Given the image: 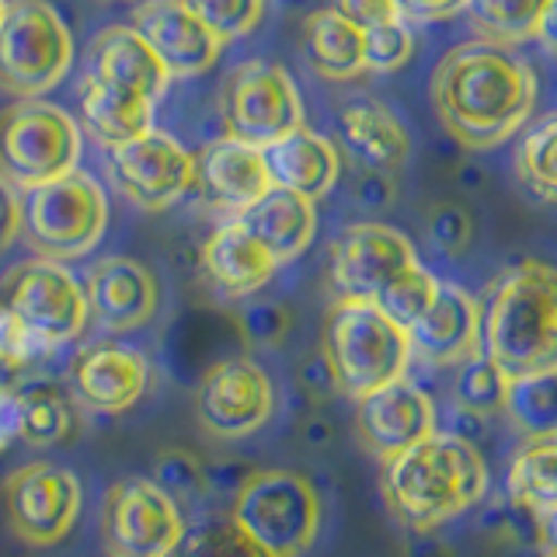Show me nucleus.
Masks as SVG:
<instances>
[{"label":"nucleus","instance_id":"nucleus-1","mask_svg":"<svg viewBox=\"0 0 557 557\" xmlns=\"http://www.w3.org/2000/svg\"><path fill=\"white\" fill-rule=\"evenodd\" d=\"M432 109L463 150H495L516 139L536 112L540 77L512 46L470 39L435 63Z\"/></svg>","mask_w":557,"mask_h":557},{"label":"nucleus","instance_id":"nucleus-2","mask_svg":"<svg viewBox=\"0 0 557 557\" xmlns=\"http://www.w3.org/2000/svg\"><path fill=\"white\" fill-rule=\"evenodd\" d=\"M380 492L391 516L414 533L446 527L487 495V463L481 449L440 432L383 460Z\"/></svg>","mask_w":557,"mask_h":557},{"label":"nucleus","instance_id":"nucleus-3","mask_svg":"<svg viewBox=\"0 0 557 557\" xmlns=\"http://www.w3.org/2000/svg\"><path fill=\"white\" fill-rule=\"evenodd\" d=\"M481 352L512 380L557 370V265L527 258L487 283Z\"/></svg>","mask_w":557,"mask_h":557},{"label":"nucleus","instance_id":"nucleus-4","mask_svg":"<svg viewBox=\"0 0 557 557\" xmlns=\"http://www.w3.org/2000/svg\"><path fill=\"white\" fill-rule=\"evenodd\" d=\"M321 352L352 400L408 376L414 362L411 335L370 300H335L324 318Z\"/></svg>","mask_w":557,"mask_h":557},{"label":"nucleus","instance_id":"nucleus-5","mask_svg":"<svg viewBox=\"0 0 557 557\" xmlns=\"http://www.w3.org/2000/svg\"><path fill=\"white\" fill-rule=\"evenodd\" d=\"M231 522L269 557H300L321 533V495L296 470H255L234 492Z\"/></svg>","mask_w":557,"mask_h":557},{"label":"nucleus","instance_id":"nucleus-6","mask_svg":"<svg viewBox=\"0 0 557 557\" xmlns=\"http://www.w3.org/2000/svg\"><path fill=\"white\" fill-rule=\"evenodd\" d=\"M109 231V196L87 171L39 185L22 196V234L39 258L77 261L91 255Z\"/></svg>","mask_w":557,"mask_h":557},{"label":"nucleus","instance_id":"nucleus-7","mask_svg":"<svg viewBox=\"0 0 557 557\" xmlns=\"http://www.w3.org/2000/svg\"><path fill=\"white\" fill-rule=\"evenodd\" d=\"M84 150L81 122L46 98H17L0 112V174L22 191L77 171Z\"/></svg>","mask_w":557,"mask_h":557},{"label":"nucleus","instance_id":"nucleus-8","mask_svg":"<svg viewBox=\"0 0 557 557\" xmlns=\"http://www.w3.org/2000/svg\"><path fill=\"white\" fill-rule=\"evenodd\" d=\"M74 66V32L49 0H8L0 25V91L42 98Z\"/></svg>","mask_w":557,"mask_h":557},{"label":"nucleus","instance_id":"nucleus-9","mask_svg":"<svg viewBox=\"0 0 557 557\" xmlns=\"http://www.w3.org/2000/svg\"><path fill=\"white\" fill-rule=\"evenodd\" d=\"M220 112L226 136L269 147L304 126V95L293 74L275 60H244L223 81Z\"/></svg>","mask_w":557,"mask_h":557},{"label":"nucleus","instance_id":"nucleus-10","mask_svg":"<svg viewBox=\"0 0 557 557\" xmlns=\"http://www.w3.org/2000/svg\"><path fill=\"white\" fill-rule=\"evenodd\" d=\"M101 530L112 557H171L188 522L182 505L153 478H126L104 495Z\"/></svg>","mask_w":557,"mask_h":557},{"label":"nucleus","instance_id":"nucleus-11","mask_svg":"<svg viewBox=\"0 0 557 557\" xmlns=\"http://www.w3.org/2000/svg\"><path fill=\"white\" fill-rule=\"evenodd\" d=\"M104 168L119 196L147 213L171 209L196 188V153H188L185 144L161 129L104 147Z\"/></svg>","mask_w":557,"mask_h":557},{"label":"nucleus","instance_id":"nucleus-12","mask_svg":"<svg viewBox=\"0 0 557 557\" xmlns=\"http://www.w3.org/2000/svg\"><path fill=\"white\" fill-rule=\"evenodd\" d=\"M4 307H11L32 331H39L52 348L77 342L91 321L84 283L52 258L22 261L8 275Z\"/></svg>","mask_w":557,"mask_h":557},{"label":"nucleus","instance_id":"nucleus-13","mask_svg":"<svg viewBox=\"0 0 557 557\" xmlns=\"http://www.w3.org/2000/svg\"><path fill=\"white\" fill-rule=\"evenodd\" d=\"M418 265V251L391 223L362 220L345 226L331 240L327 278L335 300H370L376 304L400 272Z\"/></svg>","mask_w":557,"mask_h":557},{"label":"nucleus","instance_id":"nucleus-14","mask_svg":"<svg viewBox=\"0 0 557 557\" xmlns=\"http://www.w3.org/2000/svg\"><path fill=\"white\" fill-rule=\"evenodd\" d=\"M196 411L206 432L220 440H248L272 422L275 383L255 359H220L202 373Z\"/></svg>","mask_w":557,"mask_h":557},{"label":"nucleus","instance_id":"nucleus-15","mask_svg":"<svg viewBox=\"0 0 557 557\" xmlns=\"http://www.w3.org/2000/svg\"><path fill=\"white\" fill-rule=\"evenodd\" d=\"M11 530L32 547H52L74 530L84 492L74 470L57 463H28L8 478Z\"/></svg>","mask_w":557,"mask_h":557},{"label":"nucleus","instance_id":"nucleus-16","mask_svg":"<svg viewBox=\"0 0 557 557\" xmlns=\"http://www.w3.org/2000/svg\"><path fill=\"white\" fill-rule=\"evenodd\" d=\"M440 429V408L429 391L400 376L356 400V432L376 460H391Z\"/></svg>","mask_w":557,"mask_h":557},{"label":"nucleus","instance_id":"nucleus-17","mask_svg":"<svg viewBox=\"0 0 557 557\" xmlns=\"http://www.w3.org/2000/svg\"><path fill=\"white\" fill-rule=\"evenodd\" d=\"M70 387L95 414H122L136 408L150 391V362L126 342H95L70 366Z\"/></svg>","mask_w":557,"mask_h":557},{"label":"nucleus","instance_id":"nucleus-18","mask_svg":"<svg viewBox=\"0 0 557 557\" xmlns=\"http://www.w3.org/2000/svg\"><path fill=\"white\" fill-rule=\"evenodd\" d=\"M129 25L161 57L171 77L206 74L223 52V42L185 0H139L129 14Z\"/></svg>","mask_w":557,"mask_h":557},{"label":"nucleus","instance_id":"nucleus-19","mask_svg":"<svg viewBox=\"0 0 557 557\" xmlns=\"http://www.w3.org/2000/svg\"><path fill=\"white\" fill-rule=\"evenodd\" d=\"M196 188L216 213L237 220L265 199L275 185L265 164V150L244 144L237 136H223L196 157Z\"/></svg>","mask_w":557,"mask_h":557},{"label":"nucleus","instance_id":"nucleus-20","mask_svg":"<svg viewBox=\"0 0 557 557\" xmlns=\"http://www.w3.org/2000/svg\"><path fill=\"white\" fill-rule=\"evenodd\" d=\"M84 293H87V307H91V318L104 331H112V335L150 324L157 307H161L157 275L144 261L126 255L98 258L84 275Z\"/></svg>","mask_w":557,"mask_h":557},{"label":"nucleus","instance_id":"nucleus-21","mask_svg":"<svg viewBox=\"0 0 557 557\" xmlns=\"http://www.w3.org/2000/svg\"><path fill=\"white\" fill-rule=\"evenodd\" d=\"M414 359L429 366H460L481 352V304L457 283H443L435 304L411 331Z\"/></svg>","mask_w":557,"mask_h":557},{"label":"nucleus","instance_id":"nucleus-22","mask_svg":"<svg viewBox=\"0 0 557 557\" xmlns=\"http://www.w3.org/2000/svg\"><path fill=\"white\" fill-rule=\"evenodd\" d=\"M283 269L244 220H223L202 244V272L223 296L240 300L265 289Z\"/></svg>","mask_w":557,"mask_h":557},{"label":"nucleus","instance_id":"nucleus-23","mask_svg":"<svg viewBox=\"0 0 557 557\" xmlns=\"http://www.w3.org/2000/svg\"><path fill=\"white\" fill-rule=\"evenodd\" d=\"M84 74L119 84V87H126V91H136L150 101L161 98L168 91V84L174 81L168 74V66L161 63V57L147 46V39L133 25L101 28L95 35L91 49H87Z\"/></svg>","mask_w":557,"mask_h":557},{"label":"nucleus","instance_id":"nucleus-24","mask_svg":"<svg viewBox=\"0 0 557 557\" xmlns=\"http://www.w3.org/2000/svg\"><path fill=\"white\" fill-rule=\"evenodd\" d=\"M265 150V164L275 188L296 191L307 199H324L342 178V153L327 136L313 133L307 126L278 136Z\"/></svg>","mask_w":557,"mask_h":557},{"label":"nucleus","instance_id":"nucleus-25","mask_svg":"<svg viewBox=\"0 0 557 557\" xmlns=\"http://www.w3.org/2000/svg\"><path fill=\"white\" fill-rule=\"evenodd\" d=\"M342 144L352 150L356 161L373 174H394L411 157V133L405 122L376 98L348 101L338 115Z\"/></svg>","mask_w":557,"mask_h":557},{"label":"nucleus","instance_id":"nucleus-26","mask_svg":"<svg viewBox=\"0 0 557 557\" xmlns=\"http://www.w3.org/2000/svg\"><path fill=\"white\" fill-rule=\"evenodd\" d=\"M240 220L265 244L278 265L296 261L313 244V237H318V202L286 188H272Z\"/></svg>","mask_w":557,"mask_h":557},{"label":"nucleus","instance_id":"nucleus-27","mask_svg":"<svg viewBox=\"0 0 557 557\" xmlns=\"http://www.w3.org/2000/svg\"><path fill=\"white\" fill-rule=\"evenodd\" d=\"M77 109H81L84 129L91 133V139H98L101 147L126 144V139L153 129V101L150 98L126 91V87H119V84L98 81L91 74L81 77Z\"/></svg>","mask_w":557,"mask_h":557},{"label":"nucleus","instance_id":"nucleus-28","mask_svg":"<svg viewBox=\"0 0 557 557\" xmlns=\"http://www.w3.org/2000/svg\"><path fill=\"white\" fill-rule=\"evenodd\" d=\"M304 57L324 81H356L366 74V32L335 8H318L304 17Z\"/></svg>","mask_w":557,"mask_h":557},{"label":"nucleus","instance_id":"nucleus-29","mask_svg":"<svg viewBox=\"0 0 557 557\" xmlns=\"http://www.w3.org/2000/svg\"><path fill=\"white\" fill-rule=\"evenodd\" d=\"M505 498L540 519L557 512V432L522 440L505 474Z\"/></svg>","mask_w":557,"mask_h":557},{"label":"nucleus","instance_id":"nucleus-30","mask_svg":"<svg viewBox=\"0 0 557 557\" xmlns=\"http://www.w3.org/2000/svg\"><path fill=\"white\" fill-rule=\"evenodd\" d=\"M22 400V440L28 446H60L74 429V400L52 380H28L17 387Z\"/></svg>","mask_w":557,"mask_h":557},{"label":"nucleus","instance_id":"nucleus-31","mask_svg":"<svg viewBox=\"0 0 557 557\" xmlns=\"http://www.w3.org/2000/svg\"><path fill=\"white\" fill-rule=\"evenodd\" d=\"M516 178L533 199L557 206V112L536 119L519 136L516 147Z\"/></svg>","mask_w":557,"mask_h":557},{"label":"nucleus","instance_id":"nucleus-32","mask_svg":"<svg viewBox=\"0 0 557 557\" xmlns=\"http://www.w3.org/2000/svg\"><path fill=\"white\" fill-rule=\"evenodd\" d=\"M550 0H470V25L487 42L522 46L536 39Z\"/></svg>","mask_w":557,"mask_h":557},{"label":"nucleus","instance_id":"nucleus-33","mask_svg":"<svg viewBox=\"0 0 557 557\" xmlns=\"http://www.w3.org/2000/svg\"><path fill=\"white\" fill-rule=\"evenodd\" d=\"M505 414L519 435H554L557 432V370L512 380L505 397Z\"/></svg>","mask_w":557,"mask_h":557},{"label":"nucleus","instance_id":"nucleus-34","mask_svg":"<svg viewBox=\"0 0 557 557\" xmlns=\"http://www.w3.org/2000/svg\"><path fill=\"white\" fill-rule=\"evenodd\" d=\"M509 387H512V376L505 373L495 359H487L484 352H478V356H470L467 362H460L457 383H453V400H460L463 408L492 418V414L505 411Z\"/></svg>","mask_w":557,"mask_h":557},{"label":"nucleus","instance_id":"nucleus-35","mask_svg":"<svg viewBox=\"0 0 557 557\" xmlns=\"http://www.w3.org/2000/svg\"><path fill=\"white\" fill-rule=\"evenodd\" d=\"M440 289H443V278L435 275L432 269H425L422 261H418V265H411L408 272H400L394 283L383 289L376 307L387 313L394 324L411 331L429 313V307L435 304Z\"/></svg>","mask_w":557,"mask_h":557},{"label":"nucleus","instance_id":"nucleus-36","mask_svg":"<svg viewBox=\"0 0 557 557\" xmlns=\"http://www.w3.org/2000/svg\"><path fill=\"white\" fill-rule=\"evenodd\" d=\"M185 4L202 17V25L223 46L251 35L265 17V0H185Z\"/></svg>","mask_w":557,"mask_h":557},{"label":"nucleus","instance_id":"nucleus-37","mask_svg":"<svg viewBox=\"0 0 557 557\" xmlns=\"http://www.w3.org/2000/svg\"><path fill=\"white\" fill-rule=\"evenodd\" d=\"M171 557H269L261 547H255L248 536H244L231 516L226 519H209L202 527L188 530L182 547Z\"/></svg>","mask_w":557,"mask_h":557},{"label":"nucleus","instance_id":"nucleus-38","mask_svg":"<svg viewBox=\"0 0 557 557\" xmlns=\"http://www.w3.org/2000/svg\"><path fill=\"white\" fill-rule=\"evenodd\" d=\"M414 57V32L405 17L366 32V74H397Z\"/></svg>","mask_w":557,"mask_h":557},{"label":"nucleus","instance_id":"nucleus-39","mask_svg":"<svg viewBox=\"0 0 557 557\" xmlns=\"http://www.w3.org/2000/svg\"><path fill=\"white\" fill-rule=\"evenodd\" d=\"M49 352H57V348L39 331H32L11 307H0V366L4 370H28Z\"/></svg>","mask_w":557,"mask_h":557},{"label":"nucleus","instance_id":"nucleus-40","mask_svg":"<svg viewBox=\"0 0 557 557\" xmlns=\"http://www.w3.org/2000/svg\"><path fill=\"white\" fill-rule=\"evenodd\" d=\"M153 481L161 484L164 492L182 505V509H185V502H196V498L206 495V470L185 449H164V453H157V460H153Z\"/></svg>","mask_w":557,"mask_h":557},{"label":"nucleus","instance_id":"nucleus-41","mask_svg":"<svg viewBox=\"0 0 557 557\" xmlns=\"http://www.w3.org/2000/svg\"><path fill=\"white\" fill-rule=\"evenodd\" d=\"M289 324H293L289 310L275 300H258L240 310V335L248 338V345H258V348L283 342L289 335Z\"/></svg>","mask_w":557,"mask_h":557},{"label":"nucleus","instance_id":"nucleus-42","mask_svg":"<svg viewBox=\"0 0 557 557\" xmlns=\"http://www.w3.org/2000/svg\"><path fill=\"white\" fill-rule=\"evenodd\" d=\"M429 237L443 255H460L470 248V237H474V223L463 206H435L429 216Z\"/></svg>","mask_w":557,"mask_h":557},{"label":"nucleus","instance_id":"nucleus-43","mask_svg":"<svg viewBox=\"0 0 557 557\" xmlns=\"http://www.w3.org/2000/svg\"><path fill=\"white\" fill-rule=\"evenodd\" d=\"M331 8H335L342 17H348L352 25H359L362 32H370L376 25H387V22H397V17H400L394 0H331Z\"/></svg>","mask_w":557,"mask_h":557},{"label":"nucleus","instance_id":"nucleus-44","mask_svg":"<svg viewBox=\"0 0 557 557\" xmlns=\"http://www.w3.org/2000/svg\"><path fill=\"white\" fill-rule=\"evenodd\" d=\"M394 4L408 25H429L463 14L470 8V0H394Z\"/></svg>","mask_w":557,"mask_h":557},{"label":"nucleus","instance_id":"nucleus-45","mask_svg":"<svg viewBox=\"0 0 557 557\" xmlns=\"http://www.w3.org/2000/svg\"><path fill=\"white\" fill-rule=\"evenodd\" d=\"M440 432H449V435H457V440H467V443H478L487 432V418L463 408L460 400H453V405L440 408Z\"/></svg>","mask_w":557,"mask_h":557},{"label":"nucleus","instance_id":"nucleus-46","mask_svg":"<svg viewBox=\"0 0 557 557\" xmlns=\"http://www.w3.org/2000/svg\"><path fill=\"white\" fill-rule=\"evenodd\" d=\"M22 234V191L0 174V251H8Z\"/></svg>","mask_w":557,"mask_h":557},{"label":"nucleus","instance_id":"nucleus-47","mask_svg":"<svg viewBox=\"0 0 557 557\" xmlns=\"http://www.w3.org/2000/svg\"><path fill=\"white\" fill-rule=\"evenodd\" d=\"M17 440H22V400H17V387L0 383V453Z\"/></svg>","mask_w":557,"mask_h":557},{"label":"nucleus","instance_id":"nucleus-48","mask_svg":"<svg viewBox=\"0 0 557 557\" xmlns=\"http://www.w3.org/2000/svg\"><path fill=\"white\" fill-rule=\"evenodd\" d=\"M300 380H304V387H307L313 397H331V394L338 391V376H335V370H331V362H327L324 352L310 356V359L300 366Z\"/></svg>","mask_w":557,"mask_h":557},{"label":"nucleus","instance_id":"nucleus-49","mask_svg":"<svg viewBox=\"0 0 557 557\" xmlns=\"http://www.w3.org/2000/svg\"><path fill=\"white\" fill-rule=\"evenodd\" d=\"M536 42L544 46L547 57L557 60V0H550L547 11H544V22H540V32H536Z\"/></svg>","mask_w":557,"mask_h":557},{"label":"nucleus","instance_id":"nucleus-50","mask_svg":"<svg viewBox=\"0 0 557 557\" xmlns=\"http://www.w3.org/2000/svg\"><path fill=\"white\" fill-rule=\"evenodd\" d=\"M405 557H453V550L449 544H443V540H435V536H418L405 550Z\"/></svg>","mask_w":557,"mask_h":557},{"label":"nucleus","instance_id":"nucleus-51","mask_svg":"<svg viewBox=\"0 0 557 557\" xmlns=\"http://www.w3.org/2000/svg\"><path fill=\"white\" fill-rule=\"evenodd\" d=\"M512 557H557L544 540H536V544H522V547H516V554Z\"/></svg>","mask_w":557,"mask_h":557},{"label":"nucleus","instance_id":"nucleus-52","mask_svg":"<svg viewBox=\"0 0 557 557\" xmlns=\"http://www.w3.org/2000/svg\"><path fill=\"white\" fill-rule=\"evenodd\" d=\"M544 544L557 554V512L544 516Z\"/></svg>","mask_w":557,"mask_h":557},{"label":"nucleus","instance_id":"nucleus-53","mask_svg":"<svg viewBox=\"0 0 557 557\" xmlns=\"http://www.w3.org/2000/svg\"><path fill=\"white\" fill-rule=\"evenodd\" d=\"M4 14H8V0H0V25H4Z\"/></svg>","mask_w":557,"mask_h":557},{"label":"nucleus","instance_id":"nucleus-54","mask_svg":"<svg viewBox=\"0 0 557 557\" xmlns=\"http://www.w3.org/2000/svg\"><path fill=\"white\" fill-rule=\"evenodd\" d=\"M286 8H300V4H307V0H283Z\"/></svg>","mask_w":557,"mask_h":557},{"label":"nucleus","instance_id":"nucleus-55","mask_svg":"<svg viewBox=\"0 0 557 557\" xmlns=\"http://www.w3.org/2000/svg\"><path fill=\"white\" fill-rule=\"evenodd\" d=\"M133 4H139V0H133Z\"/></svg>","mask_w":557,"mask_h":557}]
</instances>
